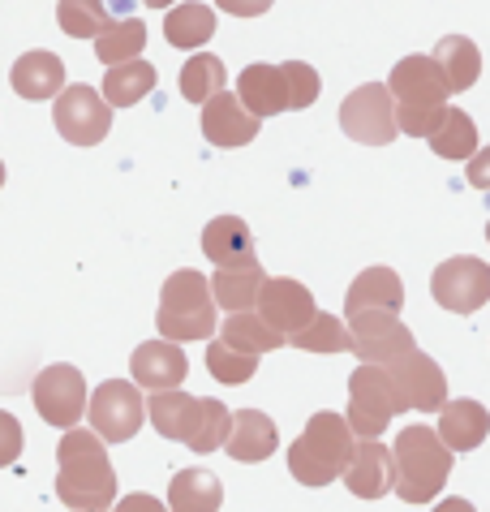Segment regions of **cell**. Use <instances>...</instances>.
<instances>
[{"label": "cell", "instance_id": "1", "mask_svg": "<svg viewBox=\"0 0 490 512\" xmlns=\"http://www.w3.org/2000/svg\"><path fill=\"white\" fill-rule=\"evenodd\" d=\"M56 500L74 512H108L117 500V469L108 461V448L95 431L69 426L56 448Z\"/></svg>", "mask_w": 490, "mask_h": 512}, {"label": "cell", "instance_id": "2", "mask_svg": "<svg viewBox=\"0 0 490 512\" xmlns=\"http://www.w3.org/2000/svg\"><path fill=\"white\" fill-rule=\"evenodd\" d=\"M452 452L430 426H405L392 448V491L405 504H426L448 487Z\"/></svg>", "mask_w": 490, "mask_h": 512}, {"label": "cell", "instance_id": "3", "mask_svg": "<svg viewBox=\"0 0 490 512\" xmlns=\"http://www.w3.org/2000/svg\"><path fill=\"white\" fill-rule=\"evenodd\" d=\"M353 452V431L340 414H314L306 422V431L293 439L288 448V474H293L301 487H327V482L340 478L344 461Z\"/></svg>", "mask_w": 490, "mask_h": 512}, {"label": "cell", "instance_id": "4", "mask_svg": "<svg viewBox=\"0 0 490 512\" xmlns=\"http://www.w3.org/2000/svg\"><path fill=\"white\" fill-rule=\"evenodd\" d=\"M160 336L172 345H185V340H211L215 332V302L207 293V276L194 272V267H181L164 280L160 293V315H155Z\"/></svg>", "mask_w": 490, "mask_h": 512}, {"label": "cell", "instance_id": "5", "mask_svg": "<svg viewBox=\"0 0 490 512\" xmlns=\"http://www.w3.org/2000/svg\"><path fill=\"white\" fill-rule=\"evenodd\" d=\"M396 414H405V405H400L387 371L374 362H362L349 379V418H344L349 431L362 439H379Z\"/></svg>", "mask_w": 490, "mask_h": 512}, {"label": "cell", "instance_id": "6", "mask_svg": "<svg viewBox=\"0 0 490 512\" xmlns=\"http://www.w3.org/2000/svg\"><path fill=\"white\" fill-rule=\"evenodd\" d=\"M86 418H91L95 435L104 439V444H125V439H134L142 431L147 396L125 379H108V383H99L95 396L86 401Z\"/></svg>", "mask_w": 490, "mask_h": 512}, {"label": "cell", "instance_id": "7", "mask_svg": "<svg viewBox=\"0 0 490 512\" xmlns=\"http://www.w3.org/2000/svg\"><path fill=\"white\" fill-rule=\"evenodd\" d=\"M31 401H35L39 418L48 426L69 431V426H78L82 414H86V379H82L78 366H69V362L43 366V371L35 375Z\"/></svg>", "mask_w": 490, "mask_h": 512}, {"label": "cell", "instance_id": "8", "mask_svg": "<svg viewBox=\"0 0 490 512\" xmlns=\"http://www.w3.org/2000/svg\"><path fill=\"white\" fill-rule=\"evenodd\" d=\"M383 371H387V379H392V388H396V396H400V405L405 409L439 414L443 401H448V379H443L439 362L430 358V353H422V349H409V353H400V358L383 362Z\"/></svg>", "mask_w": 490, "mask_h": 512}, {"label": "cell", "instance_id": "9", "mask_svg": "<svg viewBox=\"0 0 490 512\" xmlns=\"http://www.w3.org/2000/svg\"><path fill=\"white\" fill-rule=\"evenodd\" d=\"M340 130L366 147H387L396 138V99L383 82H366L340 104Z\"/></svg>", "mask_w": 490, "mask_h": 512}, {"label": "cell", "instance_id": "10", "mask_svg": "<svg viewBox=\"0 0 490 512\" xmlns=\"http://www.w3.org/2000/svg\"><path fill=\"white\" fill-rule=\"evenodd\" d=\"M52 121H56V130H61L65 142H74V147H95V142H104L112 130V108L99 99L95 87L74 82V87H61V95H56Z\"/></svg>", "mask_w": 490, "mask_h": 512}, {"label": "cell", "instance_id": "11", "mask_svg": "<svg viewBox=\"0 0 490 512\" xmlns=\"http://www.w3.org/2000/svg\"><path fill=\"white\" fill-rule=\"evenodd\" d=\"M430 293H435V302L443 310H452V315H473L490 297V267L482 259H473V254H456V259L435 267Z\"/></svg>", "mask_w": 490, "mask_h": 512}, {"label": "cell", "instance_id": "12", "mask_svg": "<svg viewBox=\"0 0 490 512\" xmlns=\"http://www.w3.org/2000/svg\"><path fill=\"white\" fill-rule=\"evenodd\" d=\"M254 306H258V319H263L271 332H280L284 340L319 315V310H314V293L301 280H288V276H267L254 297Z\"/></svg>", "mask_w": 490, "mask_h": 512}, {"label": "cell", "instance_id": "13", "mask_svg": "<svg viewBox=\"0 0 490 512\" xmlns=\"http://www.w3.org/2000/svg\"><path fill=\"white\" fill-rule=\"evenodd\" d=\"M349 349L357 353L362 362H392L400 353L417 349L413 345V332L396 315H387V310H362V315H349Z\"/></svg>", "mask_w": 490, "mask_h": 512}, {"label": "cell", "instance_id": "14", "mask_svg": "<svg viewBox=\"0 0 490 512\" xmlns=\"http://www.w3.org/2000/svg\"><path fill=\"white\" fill-rule=\"evenodd\" d=\"M387 95L405 108H422V104H448V82H443V69L435 65V56H405L392 78L383 82Z\"/></svg>", "mask_w": 490, "mask_h": 512}, {"label": "cell", "instance_id": "15", "mask_svg": "<svg viewBox=\"0 0 490 512\" xmlns=\"http://www.w3.org/2000/svg\"><path fill=\"white\" fill-rule=\"evenodd\" d=\"M129 371H134V388L164 392V388H181L185 383V375H190V358H185V349L172 345V340H147V345L134 349Z\"/></svg>", "mask_w": 490, "mask_h": 512}, {"label": "cell", "instance_id": "16", "mask_svg": "<svg viewBox=\"0 0 490 512\" xmlns=\"http://www.w3.org/2000/svg\"><path fill=\"white\" fill-rule=\"evenodd\" d=\"M340 478L357 500H383L392 491V452L379 439H362V444H353Z\"/></svg>", "mask_w": 490, "mask_h": 512}, {"label": "cell", "instance_id": "17", "mask_svg": "<svg viewBox=\"0 0 490 512\" xmlns=\"http://www.w3.org/2000/svg\"><path fill=\"white\" fill-rule=\"evenodd\" d=\"M258 117H250L233 91H215L203 104V138L211 147H245V142L258 138Z\"/></svg>", "mask_w": 490, "mask_h": 512}, {"label": "cell", "instance_id": "18", "mask_svg": "<svg viewBox=\"0 0 490 512\" xmlns=\"http://www.w3.org/2000/svg\"><path fill=\"white\" fill-rule=\"evenodd\" d=\"M203 254L215 267H224V272L258 263L254 237H250V229H245V220H237V216H215L207 224L203 229Z\"/></svg>", "mask_w": 490, "mask_h": 512}, {"label": "cell", "instance_id": "19", "mask_svg": "<svg viewBox=\"0 0 490 512\" xmlns=\"http://www.w3.org/2000/svg\"><path fill=\"white\" fill-rule=\"evenodd\" d=\"M224 448H228V457L233 461H267L271 452L280 448L276 422H271L263 409H241V414L228 418Z\"/></svg>", "mask_w": 490, "mask_h": 512}, {"label": "cell", "instance_id": "20", "mask_svg": "<svg viewBox=\"0 0 490 512\" xmlns=\"http://www.w3.org/2000/svg\"><path fill=\"white\" fill-rule=\"evenodd\" d=\"M147 414H151V426L164 439L190 444L194 431H198V418H203V401L190 392H181V388H164V392L147 396Z\"/></svg>", "mask_w": 490, "mask_h": 512}, {"label": "cell", "instance_id": "21", "mask_svg": "<svg viewBox=\"0 0 490 512\" xmlns=\"http://www.w3.org/2000/svg\"><path fill=\"white\" fill-rule=\"evenodd\" d=\"M400 306H405V284H400L392 267H366V272L349 284V293H344V310H349V315H362V310L400 315Z\"/></svg>", "mask_w": 490, "mask_h": 512}, {"label": "cell", "instance_id": "22", "mask_svg": "<svg viewBox=\"0 0 490 512\" xmlns=\"http://www.w3.org/2000/svg\"><path fill=\"white\" fill-rule=\"evenodd\" d=\"M490 431V414L478 401H443L435 435L443 439L448 452H473Z\"/></svg>", "mask_w": 490, "mask_h": 512}, {"label": "cell", "instance_id": "23", "mask_svg": "<svg viewBox=\"0 0 490 512\" xmlns=\"http://www.w3.org/2000/svg\"><path fill=\"white\" fill-rule=\"evenodd\" d=\"M9 78H13V91H18L22 99H52L65 87V65H61L56 52L35 48V52H22L18 61H13Z\"/></svg>", "mask_w": 490, "mask_h": 512}, {"label": "cell", "instance_id": "24", "mask_svg": "<svg viewBox=\"0 0 490 512\" xmlns=\"http://www.w3.org/2000/svg\"><path fill=\"white\" fill-rule=\"evenodd\" d=\"M237 104L250 112V117H276L284 112V78H280V65H245L241 78H237Z\"/></svg>", "mask_w": 490, "mask_h": 512}, {"label": "cell", "instance_id": "25", "mask_svg": "<svg viewBox=\"0 0 490 512\" xmlns=\"http://www.w3.org/2000/svg\"><path fill=\"white\" fill-rule=\"evenodd\" d=\"M263 263L254 267H233V272H224V267H215V276L207 280V293L215 306H224L228 315H237V310H254V297L263 289Z\"/></svg>", "mask_w": 490, "mask_h": 512}, {"label": "cell", "instance_id": "26", "mask_svg": "<svg viewBox=\"0 0 490 512\" xmlns=\"http://www.w3.org/2000/svg\"><path fill=\"white\" fill-rule=\"evenodd\" d=\"M155 65L134 56V61H121V65H108V78H104V104L108 108H134L138 99H147L155 87Z\"/></svg>", "mask_w": 490, "mask_h": 512}, {"label": "cell", "instance_id": "27", "mask_svg": "<svg viewBox=\"0 0 490 512\" xmlns=\"http://www.w3.org/2000/svg\"><path fill=\"white\" fill-rule=\"evenodd\" d=\"M168 504H172V512H220L224 487L207 469H181V474H172V482H168Z\"/></svg>", "mask_w": 490, "mask_h": 512}, {"label": "cell", "instance_id": "28", "mask_svg": "<svg viewBox=\"0 0 490 512\" xmlns=\"http://www.w3.org/2000/svg\"><path fill=\"white\" fill-rule=\"evenodd\" d=\"M215 35V9L211 5H198V0H185V5H168V18H164V39L172 48H203L207 39Z\"/></svg>", "mask_w": 490, "mask_h": 512}, {"label": "cell", "instance_id": "29", "mask_svg": "<svg viewBox=\"0 0 490 512\" xmlns=\"http://www.w3.org/2000/svg\"><path fill=\"white\" fill-rule=\"evenodd\" d=\"M435 65L443 69V82H448V91L460 95V91H469L473 82H478V74H482V52H478L473 39L448 35V39H439V48H435Z\"/></svg>", "mask_w": 490, "mask_h": 512}, {"label": "cell", "instance_id": "30", "mask_svg": "<svg viewBox=\"0 0 490 512\" xmlns=\"http://www.w3.org/2000/svg\"><path fill=\"white\" fill-rule=\"evenodd\" d=\"M430 151L439 160H473L478 155V125H473L469 112H460V108L443 112V121L430 134Z\"/></svg>", "mask_w": 490, "mask_h": 512}, {"label": "cell", "instance_id": "31", "mask_svg": "<svg viewBox=\"0 0 490 512\" xmlns=\"http://www.w3.org/2000/svg\"><path fill=\"white\" fill-rule=\"evenodd\" d=\"M220 340L228 349H237V353H271V349H280L284 345V336L280 332H271V327L254 315V310H237V315H228L220 323Z\"/></svg>", "mask_w": 490, "mask_h": 512}, {"label": "cell", "instance_id": "32", "mask_svg": "<svg viewBox=\"0 0 490 512\" xmlns=\"http://www.w3.org/2000/svg\"><path fill=\"white\" fill-rule=\"evenodd\" d=\"M177 87H181V99H190V104H207L215 91H224V87H228V69H224L220 56L194 52L190 61L181 65Z\"/></svg>", "mask_w": 490, "mask_h": 512}, {"label": "cell", "instance_id": "33", "mask_svg": "<svg viewBox=\"0 0 490 512\" xmlns=\"http://www.w3.org/2000/svg\"><path fill=\"white\" fill-rule=\"evenodd\" d=\"M142 48H147V26H142V18H117V22H108L104 31L95 35V56L104 65L134 61Z\"/></svg>", "mask_w": 490, "mask_h": 512}, {"label": "cell", "instance_id": "34", "mask_svg": "<svg viewBox=\"0 0 490 512\" xmlns=\"http://www.w3.org/2000/svg\"><path fill=\"white\" fill-rule=\"evenodd\" d=\"M288 345H297L306 353H349V327L336 315H314L301 332L288 336Z\"/></svg>", "mask_w": 490, "mask_h": 512}, {"label": "cell", "instance_id": "35", "mask_svg": "<svg viewBox=\"0 0 490 512\" xmlns=\"http://www.w3.org/2000/svg\"><path fill=\"white\" fill-rule=\"evenodd\" d=\"M56 18H61V31L69 39H95L112 22L104 0H61V5H56Z\"/></svg>", "mask_w": 490, "mask_h": 512}, {"label": "cell", "instance_id": "36", "mask_svg": "<svg viewBox=\"0 0 490 512\" xmlns=\"http://www.w3.org/2000/svg\"><path fill=\"white\" fill-rule=\"evenodd\" d=\"M207 371H211V379H215V383H228V388H237V383L254 379L258 358H254V353H237V349H228L224 340H211V345H207Z\"/></svg>", "mask_w": 490, "mask_h": 512}, {"label": "cell", "instance_id": "37", "mask_svg": "<svg viewBox=\"0 0 490 512\" xmlns=\"http://www.w3.org/2000/svg\"><path fill=\"white\" fill-rule=\"evenodd\" d=\"M280 78H284V104L288 108H310L319 99L323 82H319V69L306 65V61H284L280 65Z\"/></svg>", "mask_w": 490, "mask_h": 512}, {"label": "cell", "instance_id": "38", "mask_svg": "<svg viewBox=\"0 0 490 512\" xmlns=\"http://www.w3.org/2000/svg\"><path fill=\"white\" fill-rule=\"evenodd\" d=\"M228 405L224 401H215V396H207L203 401V418H198V431L190 439V448L194 452H215V448H224V435H228Z\"/></svg>", "mask_w": 490, "mask_h": 512}, {"label": "cell", "instance_id": "39", "mask_svg": "<svg viewBox=\"0 0 490 512\" xmlns=\"http://www.w3.org/2000/svg\"><path fill=\"white\" fill-rule=\"evenodd\" d=\"M448 104H422V108H405L396 104V134H409V138H430L435 125L443 121Z\"/></svg>", "mask_w": 490, "mask_h": 512}, {"label": "cell", "instance_id": "40", "mask_svg": "<svg viewBox=\"0 0 490 512\" xmlns=\"http://www.w3.org/2000/svg\"><path fill=\"white\" fill-rule=\"evenodd\" d=\"M22 422L9 414V409H0V469H9L13 461L22 457Z\"/></svg>", "mask_w": 490, "mask_h": 512}, {"label": "cell", "instance_id": "41", "mask_svg": "<svg viewBox=\"0 0 490 512\" xmlns=\"http://www.w3.org/2000/svg\"><path fill=\"white\" fill-rule=\"evenodd\" d=\"M215 9L233 13V18H258V13L271 9V0H215Z\"/></svg>", "mask_w": 490, "mask_h": 512}, {"label": "cell", "instance_id": "42", "mask_svg": "<svg viewBox=\"0 0 490 512\" xmlns=\"http://www.w3.org/2000/svg\"><path fill=\"white\" fill-rule=\"evenodd\" d=\"M117 512H164V504L147 491H134V495H125V500H117Z\"/></svg>", "mask_w": 490, "mask_h": 512}, {"label": "cell", "instance_id": "43", "mask_svg": "<svg viewBox=\"0 0 490 512\" xmlns=\"http://www.w3.org/2000/svg\"><path fill=\"white\" fill-rule=\"evenodd\" d=\"M435 512H473V504L469 500H443V504H435Z\"/></svg>", "mask_w": 490, "mask_h": 512}, {"label": "cell", "instance_id": "44", "mask_svg": "<svg viewBox=\"0 0 490 512\" xmlns=\"http://www.w3.org/2000/svg\"><path fill=\"white\" fill-rule=\"evenodd\" d=\"M151 9H168V5H177V0H147Z\"/></svg>", "mask_w": 490, "mask_h": 512}, {"label": "cell", "instance_id": "45", "mask_svg": "<svg viewBox=\"0 0 490 512\" xmlns=\"http://www.w3.org/2000/svg\"><path fill=\"white\" fill-rule=\"evenodd\" d=\"M0 186H5V164H0Z\"/></svg>", "mask_w": 490, "mask_h": 512}]
</instances>
